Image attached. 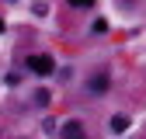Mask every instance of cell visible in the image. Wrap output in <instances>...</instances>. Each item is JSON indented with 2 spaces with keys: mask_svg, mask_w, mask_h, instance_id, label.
<instances>
[{
  "mask_svg": "<svg viewBox=\"0 0 146 139\" xmlns=\"http://www.w3.org/2000/svg\"><path fill=\"white\" fill-rule=\"evenodd\" d=\"M28 70L38 77H49V73H56V63H52V56H28Z\"/></svg>",
  "mask_w": 146,
  "mask_h": 139,
  "instance_id": "6da1fadb",
  "label": "cell"
},
{
  "mask_svg": "<svg viewBox=\"0 0 146 139\" xmlns=\"http://www.w3.org/2000/svg\"><path fill=\"white\" fill-rule=\"evenodd\" d=\"M87 91H90V94H104V91H108V73H104V70L90 73V80H87Z\"/></svg>",
  "mask_w": 146,
  "mask_h": 139,
  "instance_id": "7a4b0ae2",
  "label": "cell"
},
{
  "mask_svg": "<svg viewBox=\"0 0 146 139\" xmlns=\"http://www.w3.org/2000/svg\"><path fill=\"white\" fill-rule=\"evenodd\" d=\"M59 139H84V125H80L77 118H73V122H66V125L59 129Z\"/></svg>",
  "mask_w": 146,
  "mask_h": 139,
  "instance_id": "3957f363",
  "label": "cell"
},
{
  "mask_svg": "<svg viewBox=\"0 0 146 139\" xmlns=\"http://www.w3.org/2000/svg\"><path fill=\"white\" fill-rule=\"evenodd\" d=\"M108 129H111V132H118V136H122L125 129H129V118H125V115H115L111 122H108Z\"/></svg>",
  "mask_w": 146,
  "mask_h": 139,
  "instance_id": "277c9868",
  "label": "cell"
},
{
  "mask_svg": "<svg viewBox=\"0 0 146 139\" xmlns=\"http://www.w3.org/2000/svg\"><path fill=\"white\" fill-rule=\"evenodd\" d=\"M49 97H52L49 91H35V101H38V104H49Z\"/></svg>",
  "mask_w": 146,
  "mask_h": 139,
  "instance_id": "5b68a950",
  "label": "cell"
},
{
  "mask_svg": "<svg viewBox=\"0 0 146 139\" xmlns=\"http://www.w3.org/2000/svg\"><path fill=\"white\" fill-rule=\"evenodd\" d=\"M0 31H4V17H0Z\"/></svg>",
  "mask_w": 146,
  "mask_h": 139,
  "instance_id": "8992f818",
  "label": "cell"
}]
</instances>
